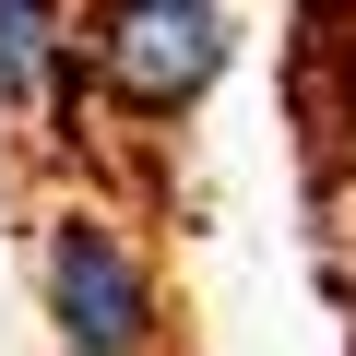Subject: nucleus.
Returning a JSON list of instances; mask_svg holds the SVG:
<instances>
[{"label": "nucleus", "mask_w": 356, "mask_h": 356, "mask_svg": "<svg viewBox=\"0 0 356 356\" xmlns=\"http://www.w3.org/2000/svg\"><path fill=\"white\" fill-rule=\"evenodd\" d=\"M24 273H36L48 356H178V297H166V261H154L131 202L60 191L36 214V261Z\"/></svg>", "instance_id": "obj_1"}, {"label": "nucleus", "mask_w": 356, "mask_h": 356, "mask_svg": "<svg viewBox=\"0 0 356 356\" xmlns=\"http://www.w3.org/2000/svg\"><path fill=\"white\" fill-rule=\"evenodd\" d=\"M72 60L83 107H107L119 131H178L238 72V0H83Z\"/></svg>", "instance_id": "obj_2"}, {"label": "nucleus", "mask_w": 356, "mask_h": 356, "mask_svg": "<svg viewBox=\"0 0 356 356\" xmlns=\"http://www.w3.org/2000/svg\"><path fill=\"white\" fill-rule=\"evenodd\" d=\"M72 24H83V0H0V131H60V119H83Z\"/></svg>", "instance_id": "obj_3"}]
</instances>
